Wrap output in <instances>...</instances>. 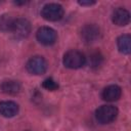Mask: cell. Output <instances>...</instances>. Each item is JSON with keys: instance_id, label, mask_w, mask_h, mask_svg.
<instances>
[{"instance_id": "cell-1", "label": "cell", "mask_w": 131, "mask_h": 131, "mask_svg": "<svg viewBox=\"0 0 131 131\" xmlns=\"http://www.w3.org/2000/svg\"><path fill=\"white\" fill-rule=\"evenodd\" d=\"M62 62H63L64 67H67L69 69H74V70L80 69L85 64L86 57L81 51L72 49L64 53Z\"/></svg>"}, {"instance_id": "cell-2", "label": "cell", "mask_w": 131, "mask_h": 131, "mask_svg": "<svg viewBox=\"0 0 131 131\" xmlns=\"http://www.w3.org/2000/svg\"><path fill=\"white\" fill-rule=\"evenodd\" d=\"M118 116V108L111 104L99 106L95 112V118L100 124H108Z\"/></svg>"}, {"instance_id": "cell-3", "label": "cell", "mask_w": 131, "mask_h": 131, "mask_svg": "<svg viewBox=\"0 0 131 131\" xmlns=\"http://www.w3.org/2000/svg\"><path fill=\"white\" fill-rule=\"evenodd\" d=\"M41 15L44 19L49 21L59 20L63 16V8L57 3H48L43 6L41 10Z\"/></svg>"}, {"instance_id": "cell-4", "label": "cell", "mask_w": 131, "mask_h": 131, "mask_svg": "<svg viewBox=\"0 0 131 131\" xmlns=\"http://www.w3.org/2000/svg\"><path fill=\"white\" fill-rule=\"evenodd\" d=\"M36 37L37 40L45 45V46H49L55 43L56 39H57V34L56 32L49 27H41L38 29L37 33H36Z\"/></svg>"}, {"instance_id": "cell-5", "label": "cell", "mask_w": 131, "mask_h": 131, "mask_svg": "<svg viewBox=\"0 0 131 131\" xmlns=\"http://www.w3.org/2000/svg\"><path fill=\"white\" fill-rule=\"evenodd\" d=\"M26 68L33 75H42L47 70V61L42 56H34L28 60Z\"/></svg>"}, {"instance_id": "cell-6", "label": "cell", "mask_w": 131, "mask_h": 131, "mask_svg": "<svg viewBox=\"0 0 131 131\" xmlns=\"http://www.w3.org/2000/svg\"><path fill=\"white\" fill-rule=\"evenodd\" d=\"M11 32L18 38H26L31 33V24L28 19L23 17L14 18Z\"/></svg>"}, {"instance_id": "cell-7", "label": "cell", "mask_w": 131, "mask_h": 131, "mask_svg": "<svg viewBox=\"0 0 131 131\" xmlns=\"http://www.w3.org/2000/svg\"><path fill=\"white\" fill-rule=\"evenodd\" d=\"M100 36L99 28L94 24L85 25L81 30V37L86 43H93L95 42Z\"/></svg>"}, {"instance_id": "cell-8", "label": "cell", "mask_w": 131, "mask_h": 131, "mask_svg": "<svg viewBox=\"0 0 131 131\" xmlns=\"http://www.w3.org/2000/svg\"><path fill=\"white\" fill-rule=\"evenodd\" d=\"M112 18H113V21L115 25L124 27V26H127L130 21V13L127 9H125L123 7H119L114 10Z\"/></svg>"}, {"instance_id": "cell-9", "label": "cell", "mask_w": 131, "mask_h": 131, "mask_svg": "<svg viewBox=\"0 0 131 131\" xmlns=\"http://www.w3.org/2000/svg\"><path fill=\"white\" fill-rule=\"evenodd\" d=\"M18 113V104L11 100L0 102V115L5 118H12Z\"/></svg>"}, {"instance_id": "cell-10", "label": "cell", "mask_w": 131, "mask_h": 131, "mask_svg": "<svg viewBox=\"0 0 131 131\" xmlns=\"http://www.w3.org/2000/svg\"><path fill=\"white\" fill-rule=\"evenodd\" d=\"M122 95V89L118 85H108L101 93V96L106 101H116Z\"/></svg>"}, {"instance_id": "cell-11", "label": "cell", "mask_w": 131, "mask_h": 131, "mask_svg": "<svg viewBox=\"0 0 131 131\" xmlns=\"http://www.w3.org/2000/svg\"><path fill=\"white\" fill-rule=\"evenodd\" d=\"M20 89H21V86H20L19 82L14 81V80L3 81L0 85V90L3 93L9 94V95H15V94L19 93Z\"/></svg>"}, {"instance_id": "cell-12", "label": "cell", "mask_w": 131, "mask_h": 131, "mask_svg": "<svg viewBox=\"0 0 131 131\" xmlns=\"http://www.w3.org/2000/svg\"><path fill=\"white\" fill-rule=\"evenodd\" d=\"M118 49L123 54H129L131 51V37L128 34L122 35L117 40Z\"/></svg>"}, {"instance_id": "cell-13", "label": "cell", "mask_w": 131, "mask_h": 131, "mask_svg": "<svg viewBox=\"0 0 131 131\" xmlns=\"http://www.w3.org/2000/svg\"><path fill=\"white\" fill-rule=\"evenodd\" d=\"M14 18H11L7 14H2L0 15V31L3 32H11L12 24H13Z\"/></svg>"}, {"instance_id": "cell-14", "label": "cell", "mask_w": 131, "mask_h": 131, "mask_svg": "<svg viewBox=\"0 0 131 131\" xmlns=\"http://www.w3.org/2000/svg\"><path fill=\"white\" fill-rule=\"evenodd\" d=\"M42 86H43V88H45L46 90H49V91H54L58 88V84L51 78H48V79L44 80Z\"/></svg>"}, {"instance_id": "cell-15", "label": "cell", "mask_w": 131, "mask_h": 131, "mask_svg": "<svg viewBox=\"0 0 131 131\" xmlns=\"http://www.w3.org/2000/svg\"><path fill=\"white\" fill-rule=\"evenodd\" d=\"M78 3H79L80 5H82V6H90V5L95 4L96 2H95V1H90V0H88V1H78Z\"/></svg>"}]
</instances>
